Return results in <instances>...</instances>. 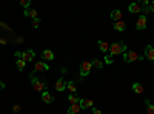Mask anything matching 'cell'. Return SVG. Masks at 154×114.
<instances>
[{
  "instance_id": "cell-2",
  "label": "cell",
  "mask_w": 154,
  "mask_h": 114,
  "mask_svg": "<svg viewBox=\"0 0 154 114\" xmlns=\"http://www.w3.org/2000/svg\"><path fill=\"white\" fill-rule=\"evenodd\" d=\"M140 57L137 53H134V51H126V53H123V62H126V63H131V62H137V60H140Z\"/></svg>"
},
{
  "instance_id": "cell-6",
  "label": "cell",
  "mask_w": 154,
  "mask_h": 114,
  "mask_svg": "<svg viewBox=\"0 0 154 114\" xmlns=\"http://www.w3.org/2000/svg\"><path fill=\"white\" fill-rule=\"evenodd\" d=\"M136 28H137V29H145V28H147V17L140 16L139 20H137V25H136Z\"/></svg>"
},
{
  "instance_id": "cell-16",
  "label": "cell",
  "mask_w": 154,
  "mask_h": 114,
  "mask_svg": "<svg viewBox=\"0 0 154 114\" xmlns=\"http://www.w3.org/2000/svg\"><path fill=\"white\" fill-rule=\"evenodd\" d=\"M99 48H100L102 53H106L108 49H110V45H108L105 40H99Z\"/></svg>"
},
{
  "instance_id": "cell-21",
  "label": "cell",
  "mask_w": 154,
  "mask_h": 114,
  "mask_svg": "<svg viewBox=\"0 0 154 114\" xmlns=\"http://www.w3.org/2000/svg\"><path fill=\"white\" fill-rule=\"evenodd\" d=\"M68 100H70V103H71V105H77V103H80V99H77L76 96H72V94L70 96V97H68Z\"/></svg>"
},
{
  "instance_id": "cell-19",
  "label": "cell",
  "mask_w": 154,
  "mask_h": 114,
  "mask_svg": "<svg viewBox=\"0 0 154 114\" xmlns=\"http://www.w3.org/2000/svg\"><path fill=\"white\" fill-rule=\"evenodd\" d=\"M133 91H134V93H137V94H142L143 93V86L140 83H133Z\"/></svg>"
},
{
  "instance_id": "cell-4",
  "label": "cell",
  "mask_w": 154,
  "mask_h": 114,
  "mask_svg": "<svg viewBox=\"0 0 154 114\" xmlns=\"http://www.w3.org/2000/svg\"><path fill=\"white\" fill-rule=\"evenodd\" d=\"M91 62H83L82 65H80V76H88L89 72H91Z\"/></svg>"
},
{
  "instance_id": "cell-23",
  "label": "cell",
  "mask_w": 154,
  "mask_h": 114,
  "mask_svg": "<svg viewBox=\"0 0 154 114\" xmlns=\"http://www.w3.org/2000/svg\"><path fill=\"white\" fill-rule=\"evenodd\" d=\"M91 65L96 66V68H102V60H99V59H94V60L91 62Z\"/></svg>"
},
{
  "instance_id": "cell-8",
  "label": "cell",
  "mask_w": 154,
  "mask_h": 114,
  "mask_svg": "<svg viewBox=\"0 0 154 114\" xmlns=\"http://www.w3.org/2000/svg\"><path fill=\"white\" fill-rule=\"evenodd\" d=\"M49 66L45 62H35V71H48Z\"/></svg>"
},
{
  "instance_id": "cell-18",
  "label": "cell",
  "mask_w": 154,
  "mask_h": 114,
  "mask_svg": "<svg viewBox=\"0 0 154 114\" xmlns=\"http://www.w3.org/2000/svg\"><path fill=\"white\" fill-rule=\"evenodd\" d=\"M125 28H126V25L122 20H119V22H116V23H114V29L116 31H125Z\"/></svg>"
},
{
  "instance_id": "cell-31",
  "label": "cell",
  "mask_w": 154,
  "mask_h": 114,
  "mask_svg": "<svg viewBox=\"0 0 154 114\" xmlns=\"http://www.w3.org/2000/svg\"><path fill=\"white\" fill-rule=\"evenodd\" d=\"M3 88H5V83H3L2 80H0V89H3Z\"/></svg>"
},
{
  "instance_id": "cell-22",
  "label": "cell",
  "mask_w": 154,
  "mask_h": 114,
  "mask_svg": "<svg viewBox=\"0 0 154 114\" xmlns=\"http://www.w3.org/2000/svg\"><path fill=\"white\" fill-rule=\"evenodd\" d=\"M66 88L71 91V93H76V89H77V86H76V83L74 82H68L66 83Z\"/></svg>"
},
{
  "instance_id": "cell-28",
  "label": "cell",
  "mask_w": 154,
  "mask_h": 114,
  "mask_svg": "<svg viewBox=\"0 0 154 114\" xmlns=\"http://www.w3.org/2000/svg\"><path fill=\"white\" fill-rule=\"evenodd\" d=\"M12 111H14V113H19V111H20V105H14V106H12Z\"/></svg>"
},
{
  "instance_id": "cell-13",
  "label": "cell",
  "mask_w": 154,
  "mask_h": 114,
  "mask_svg": "<svg viewBox=\"0 0 154 114\" xmlns=\"http://www.w3.org/2000/svg\"><path fill=\"white\" fill-rule=\"evenodd\" d=\"M42 57L45 59V60H52L54 54H52V51H49V49H45V51L42 53Z\"/></svg>"
},
{
  "instance_id": "cell-7",
  "label": "cell",
  "mask_w": 154,
  "mask_h": 114,
  "mask_svg": "<svg viewBox=\"0 0 154 114\" xmlns=\"http://www.w3.org/2000/svg\"><path fill=\"white\" fill-rule=\"evenodd\" d=\"M145 57L149 59V60H154V48L151 45H148V46L145 48Z\"/></svg>"
},
{
  "instance_id": "cell-3",
  "label": "cell",
  "mask_w": 154,
  "mask_h": 114,
  "mask_svg": "<svg viewBox=\"0 0 154 114\" xmlns=\"http://www.w3.org/2000/svg\"><path fill=\"white\" fill-rule=\"evenodd\" d=\"M19 59H22V60H25V62H31L34 59V51H31V49H28V51H25V53H17L16 54Z\"/></svg>"
},
{
  "instance_id": "cell-29",
  "label": "cell",
  "mask_w": 154,
  "mask_h": 114,
  "mask_svg": "<svg viewBox=\"0 0 154 114\" xmlns=\"http://www.w3.org/2000/svg\"><path fill=\"white\" fill-rule=\"evenodd\" d=\"M93 114H102V111H100V109H97V108H94L93 109Z\"/></svg>"
},
{
  "instance_id": "cell-30",
  "label": "cell",
  "mask_w": 154,
  "mask_h": 114,
  "mask_svg": "<svg viewBox=\"0 0 154 114\" xmlns=\"http://www.w3.org/2000/svg\"><path fill=\"white\" fill-rule=\"evenodd\" d=\"M148 8H149V12H154V2H153V3H151V5H149Z\"/></svg>"
},
{
  "instance_id": "cell-5",
  "label": "cell",
  "mask_w": 154,
  "mask_h": 114,
  "mask_svg": "<svg viewBox=\"0 0 154 114\" xmlns=\"http://www.w3.org/2000/svg\"><path fill=\"white\" fill-rule=\"evenodd\" d=\"M31 82H33V86H34V89L35 91H45V82H40L39 79H35V77L33 76L31 77Z\"/></svg>"
},
{
  "instance_id": "cell-20",
  "label": "cell",
  "mask_w": 154,
  "mask_h": 114,
  "mask_svg": "<svg viewBox=\"0 0 154 114\" xmlns=\"http://www.w3.org/2000/svg\"><path fill=\"white\" fill-rule=\"evenodd\" d=\"M25 60H22V59H19V60L16 62V66H17V70L19 71H23V68H25Z\"/></svg>"
},
{
  "instance_id": "cell-26",
  "label": "cell",
  "mask_w": 154,
  "mask_h": 114,
  "mask_svg": "<svg viewBox=\"0 0 154 114\" xmlns=\"http://www.w3.org/2000/svg\"><path fill=\"white\" fill-rule=\"evenodd\" d=\"M39 25H40V19L37 17V19L33 20V26H34V28H39Z\"/></svg>"
},
{
  "instance_id": "cell-25",
  "label": "cell",
  "mask_w": 154,
  "mask_h": 114,
  "mask_svg": "<svg viewBox=\"0 0 154 114\" xmlns=\"http://www.w3.org/2000/svg\"><path fill=\"white\" fill-rule=\"evenodd\" d=\"M147 113H148V114H154V105H151V103L148 105V109H147Z\"/></svg>"
},
{
  "instance_id": "cell-11",
  "label": "cell",
  "mask_w": 154,
  "mask_h": 114,
  "mask_svg": "<svg viewBox=\"0 0 154 114\" xmlns=\"http://www.w3.org/2000/svg\"><path fill=\"white\" fill-rule=\"evenodd\" d=\"M66 88V82L63 80V79H59L57 82H56V89L57 91H63Z\"/></svg>"
},
{
  "instance_id": "cell-12",
  "label": "cell",
  "mask_w": 154,
  "mask_h": 114,
  "mask_svg": "<svg viewBox=\"0 0 154 114\" xmlns=\"http://www.w3.org/2000/svg\"><path fill=\"white\" fill-rule=\"evenodd\" d=\"M80 105L77 103V105H71L70 108H68V114H79V111H80Z\"/></svg>"
},
{
  "instance_id": "cell-17",
  "label": "cell",
  "mask_w": 154,
  "mask_h": 114,
  "mask_svg": "<svg viewBox=\"0 0 154 114\" xmlns=\"http://www.w3.org/2000/svg\"><path fill=\"white\" fill-rule=\"evenodd\" d=\"M142 11V6L139 3H131L129 5V12H140Z\"/></svg>"
},
{
  "instance_id": "cell-27",
  "label": "cell",
  "mask_w": 154,
  "mask_h": 114,
  "mask_svg": "<svg viewBox=\"0 0 154 114\" xmlns=\"http://www.w3.org/2000/svg\"><path fill=\"white\" fill-rule=\"evenodd\" d=\"M105 62L106 63H112V56H111V54H108V56L105 57Z\"/></svg>"
},
{
  "instance_id": "cell-24",
  "label": "cell",
  "mask_w": 154,
  "mask_h": 114,
  "mask_svg": "<svg viewBox=\"0 0 154 114\" xmlns=\"http://www.w3.org/2000/svg\"><path fill=\"white\" fill-rule=\"evenodd\" d=\"M20 5L23 6V8H26V10H28V8H29V0H22V2H20Z\"/></svg>"
},
{
  "instance_id": "cell-9",
  "label": "cell",
  "mask_w": 154,
  "mask_h": 114,
  "mask_svg": "<svg viewBox=\"0 0 154 114\" xmlns=\"http://www.w3.org/2000/svg\"><path fill=\"white\" fill-rule=\"evenodd\" d=\"M80 108H91L93 106V100L91 99H80Z\"/></svg>"
},
{
  "instance_id": "cell-15",
  "label": "cell",
  "mask_w": 154,
  "mask_h": 114,
  "mask_svg": "<svg viewBox=\"0 0 154 114\" xmlns=\"http://www.w3.org/2000/svg\"><path fill=\"white\" fill-rule=\"evenodd\" d=\"M111 19L114 20V22H119L120 19H122V12L119 11V10H114L111 12Z\"/></svg>"
},
{
  "instance_id": "cell-10",
  "label": "cell",
  "mask_w": 154,
  "mask_h": 114,
  "mask_svg": "<svg viewBox=\"0 0 154 114\" xmlns=\"http://www.w3.org/2000/svg\"><path fill=\"white\" fill-rule=\"evenodd\" d=\"M42 99H43L45 103H51L52 100H54V97L48 93V91H43V93H42Z\"/></svg>"
},
{
  "instance_id": "cell-1",
  "label": "cell",
  "mask_w": 154,
  "mask_h": 114,
  "mask_svg": "<svg viewBox=\"0 0 154 114\" xmlns=\"http://www.w3.org/2000/svg\"><path fill=\"white\" fill-rule=\"evenodd\" d=\"M110 51H111L112 57L117 56V54H123V53H126V43L125 42H114L110 46Z\"/></svg>"
},
{
  "instance_id": "cell-14",
  "label": "cell",
  "mask_w": 154,
  "mask_h": 114,
  "mask_svg": "<svg viewBox=\"0 0 154 114\" xmlns=\"http://www.w3.org/2000/svg\"><path fill=\"white\" fill-rule=\"evenodd\" d=\"M25 17H31V19H37V11L35 10H25Z\"/></svg>"
}]
</instances>
